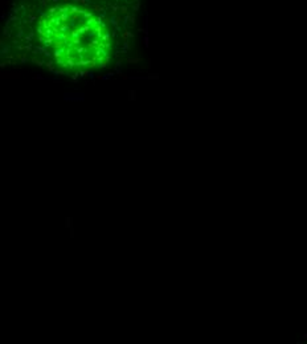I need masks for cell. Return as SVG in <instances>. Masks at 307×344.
<instances>
[{"label":"cell","mask_w":307,"mask_h":344,"mask_svg":"<svg viewBox=\"0 0 307 344\" xmlns=\"http://www.w3.org/2000/svg\"><path fill=\"white\" fill-rule=\"evenodd\" d=\"M144 0H15L3 53L53 73L85 76L133 48Z\"/></svg>","instance_id":"cell-1"}]
</instances>
